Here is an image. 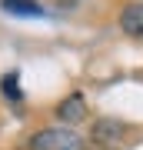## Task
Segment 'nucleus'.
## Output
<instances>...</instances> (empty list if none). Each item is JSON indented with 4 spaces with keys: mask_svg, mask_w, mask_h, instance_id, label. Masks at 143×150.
Returning a JSON list of instances; mask_svg holds the SVG:
<instances>
[{
    "mask_svg": "<svg viewBox=\"0 0 143 150\" xmlns=\"http://www.w3.org/2000/svg\"><path fill=\"white\" fill-rule=\"evenodd\" d=\"M30 150H90L87 137L73 130L70 123H57V127H43L30 137Z\"/></svg>",
    "mask_w": 143,
    "mask_h": 150,
    "instance_id": "nucleus-1",
    "label": "nucleus"
},
{
    "mask_svg": "<svg viewBox=\"0 0 143 150\" xmlns=\"http://www.w3.org/2000/svg\"><path fill=\"white\" fill-rule=\"evenodd\" d=\"M57 117L63 120V123H70V127H77L80 120H87V97L83 93H67L63 100L57 103Z\"/></svg>",
    "mask_w": 143,
    "mask_h": 150,
    "instance_id": "nucleus-2",
    "label": "nucleus"
},
{
    "mask_svg": "<svg viewBox=\"0 0 143 150\" xmlns=\"http://www.w3.org/2000/svg\"><path fill=\"white\" fill-rule=\"evenodd\" d=\"M120 30L133 40H143V0L137 4H127L120 10Z\"/></svg>",
    "mask_w": 143,
    "mask_h": 150,
    "instance_id": "nucleus-3",
    "label": "nucleus"
},
{
    "mask_svg": "<svg viewBox=\"0 0 143 150\" xmlns=\"http://www.w3.org/2000/svg\"><path fill=\"white\" fill-rule=\"evenodd\" d=\"M120 137H123V123H117V120H97L93 123V140L97 144L110 147V144H117Z\"/></svg>",
    "mask_w": 143,
    "mask_h": 150,
    "instance_id": "nucleus-4",
    "label": "nucleus"
},
{
    "mask_svg": "<svg viewBox=\"0 0 143 150\" xmlns=\"http://www.w3.org/2000/svg\"><path fill=\"white\" fill-rule=\"evenodd\" d=\"M0 7L7 13H13V17H40L43 13V7L37 0H0Z\"/></svg>",
    "mask_w": 143,
    "mask_h": 150,
    "instance_id": "nucleus-5",
    "label": "nucleus"
},
{
    "mask_svg": "<svg viewBox=\"0 0 143 150\" xmlns=\"http://www.w3.org/2000/svg\"><path fill=\"white\" fill-rule=\"evenodd\" d=\"M0 93L7 97V100H23V90H20V74L10 70V74H4V80H0Z\"/></svg>",
    "mask_w": 143,
    "mask_h": 150,
    "instance_id": "nucleus-6",
    "label": "nucleus"
}]
</instances>
